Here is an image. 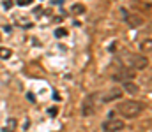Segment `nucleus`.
<instances>
[{
    "label": "nucleus",
    "instance_id": "f257e3e1",
    "mask_svg": "<svg viewBox=\"0 0 152 132\" xmlns=\"http://www.w3.org/2000/svg\"><path fill=\"white\" fill-rule=\"evenodd\" d=\"M143 109H145V104L142 100H124L117 106V111L124 118H136Z\"/></svg>",
    "mask_w": 152,
    "mask_h": 132
},
{
    "label": "nucleus",
    "instance_id": "f03ea898",
    "mask_svg": "<svg viewBox=\"0 0 152 132\" xmlns=\"http://www.w3.org/2000/svg\"><path fill=\"white\" fill-rule=\"evenodd\" d=\"M122 62L127 69H145L149 65V58L143 55H136V53H126L122 56Z\"/></svg>",
    "mask_w": 152,
    "mask_h": 132
},
{
    "label": "nucleus",
    "instance_id": "7ed1b4c3",
    "mask_svg": "<svg viewBox=\"0 0 152 132\" xmlns=\"http://www.w3.org/2000/svg\"><path fill=\"white\" fill-rule=\"evenodd\" d=\"M124 129V122L120 118H108L103 123V131L104 132H118Z\"/></svg>",
    "mask_w": 152,
    "mask_h": 132
},
{
    "label": "nucleus",
    "instance_id": "20e7f679",
    "mask_svg": "<svg viewBox=\"0 0 152 132\" xmlns=\"http://www.w3.org/2000/svg\"><path fill=\"white\" fill-rule=\"evenodd\" d=\"M96 97H97V93L90 95V97L85 100V104H83V115H85V116H88V115H92V113L96 111Z\"/></svg>",
    "mask_w": 152,
    "mask_h": 132
},
{
    "label": "nucleus",
    "instance_id": "39448f33",
    "mask_svg": "<svg viewBox=\"0 0 152 132\" xmlns=\"http://www.w3.org/2000/svg\"><path fill=\"white\" fill-rule=\"evenodd\" d=\"M16 127H18V122H16L14 118H7L2 132H16Z\"/></svg>",
    "mask_w": 152,
    "mask_h": 132
},
{
    "label": "nucleus",
    "instance_id": "423d86ee",
    "mask_svg": "<svg viewBox=\"0 0 152 132\" xmlns=\"http://www.w3.org/2000/svg\"><path fill=\"white\" fill-rule=\"evenodd\" d=\"M124 88H126L127 93H136V92H138V87H136L134 83H131V81H126V83H124Z\"/></svg>",
    "mask_w": 152,
    "mask_h": 132
},
{
    "label": "nucleus",
    "instance_id": "0eeeda50",
    "mask_svg": "<svg viewBox=\"0 0 152 132\" xmlns=\"http://www.w3.org/2000/svg\"><path fill=\"white\" fill-rule=\"evenodd\" d=\"M9 56H11V49L0 48V58H9Z\"/></svg>",
    "mask_w": 152,
    "mask_h": 132
},
{
    "label": "nucleus",
    "instance_id": "6e6552de",
    "mask_svg": "<svg viewBox=\"0 0 152 132\" xmlns=\"http://www.w3.org/2000/svg\"><path fill=\"white\" fill-rule=\"evenodd\" d=\"M66 34H67V32H66L64 28H60V30H57V34H55V35H57V37H64Z\"/></svg>",
    "mask_w": 152,
    "mask_h": 132
},
{
    "label": "nucleus",
    "instance_id": "1a4fd4ad",
    "mask_svg": "<svg viewBox=\"0 0 152 132\" xmlns=\"http://www.w3.org/2000/svg\"><path fill=\"white\" fill-rule=\"evenodd\" d=\"M27 2H32V0H18V4L21 5V4H27Z\"/></svg>",
    "mask_w": 152,
    "mask_h": 132
}]
</instances>
